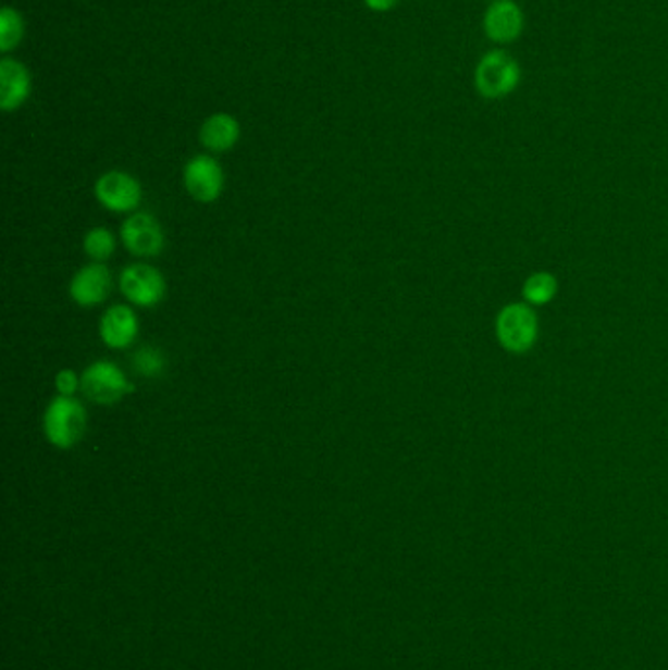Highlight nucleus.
<instances>
[{
	"mask_svg": "<svg viewBox=\"0 0 668 670\" xmlns=\"http://www.w3.org/2000/svg\"><path fill=\"white\" fill-rule=\"evenodd\" d=\"M537 324L535 315L525 306H508L498 318V337L506 349L525 351L535 342Z\"/></svg>",
	"mask_w": 668,
	"mask_h": 670,
	"instance_id": "9b49d317",
	"label": "nucleus"
},
{
	"mask_svg": "<svg viewBox=\"0 0 668 670\" xmlns=\"http://www.w3.org/2000/svg\"><path fill=\"white\" fill-rule=\"evenodd\" d=\"M87 425H89L87 408L71 396H55L46 408L41 420L46 439L55 449L63 451H70L83 442V437L87 434Z\"/></svg>",
	"mask_w": 668,
	"mask_h": 670,
	"instance_id": "f257e3e1",
	"label": "nucleus"
},
{
	"mask_svg": "<svg viewBox=\"0 0 668 670\" xmlns=\"http://www.w3.org/2000/svg\"><path fill=\"white\" fill-rule=\"evenodd\" d=\"M165 365L168 361L159 347L146 344L132 353V369L136 375L144 376V379H158L163 375Z\"/></svg>",
	"mask_w": 668,
	"mask_h": 670,
	"instance_id": "2eb2a0df",
	"label": "nucleus"
},
{
	"mask_svg": "<svg viewBox=\"0 0 668 670\" xmlns=\"http://www.w3.org/2000/svg\"><path fill=\"white\" fill-rule=\"evenodd\" d=\"M30 71L21 61H0V109L4 112L21 109L30 95Z\"/></svg>",
	"mask_w": 668,
	"mask_h": 670,
	"instance_id": "f8f14e48",
	"label": "nucleus"
},
{
	"mask_svg": "<svg viewBox=\"0 0 668 670\" xmlns=\"http://www.w3.org/2000/svg\"><path fill=\"white\" fill-rule=\"evenodd\" d=\"M521 67L508 51L492 50L474 70V89L482 99L500 100L520 87Z\"/></svg>",
	"mask_w": 668,
	"mask_h": 670,
	"instance_id": "f03ea898",
	"label": "nucleus"
},
{
	"mask_svg": "<svg viewBox=\"0 0 668 670\" xmlns=\"http://www.w3.org/2000/svg\"><path fill=\"white\" fill-rule=\"evenodd\" d=\"M95 198L114 214H134L141 204L144 190L138 178L126 171H109L95 183Z\"/></svg>",
	"mask_w": 668,
	"mask_h": 670,
	"instance_id": "423d86ee",
	"label": "nucleus"
},
{
	"mask_svg": "<svg viewBox=\"0 0 668 670\" xmlns=\"http://www.w3.org/2000/svg\"><path fill=\"white\" fill-rule=\"evenodd\" d=\"M81 393L95 405L114 406L134 393V385L122 367L109 359H99L83 371Z\"/></svg>",
	"mask_w": 668,
	"mask_h": 670,
	"instance_id": "7ed1b4c3",
	"label": "nucleus"
},
{
	"mask_svg": "<svg viewBox=\"0 0 668 670\" xmlns=\"http://www.w3.org/2000/svg\"><path fill=\"white\" fill-rule=\"evenodd\" d=\"M239 139V124L230 114H214L200 128V144L214 153L234 148Z\"/></svg>",
	"mask_w": 668,
	"mask_h": 670,
	"instance_id": "ddd939ff",
	"label": "nucleus"
},
{
	"mask_svg": "<svg viewBox=\"0 0 668 670\" xmlns=\"http://www.w3.org/2000/svg\"><path fill=\"white\" fill-rule=\"evenodd\" d=\"M523 293H525V298L531 300V302L543 305V302L549 300L551 296L555 295V281L549 275H533L525 283Z\"/></svg>",
	"mask_w": 668,
	"mask_h": 670,
	"instance_id": "f3484780",
	"label": "nucleus"
},
{
	"mask_svg": "<svg viewBox=\"0 0 668 670\" xmlns=\"http://www.w3.org/2000/svg\"><path fill=\"white\" fill-rule=\"evenodd\" d=\"M24 36V22L21 12L11 7H4L0 11V51L9 53L21 44Z\"/></svg>",
	"mask_w": 668,
	"mask_h": 670,
	"instance_id": "dca6fc26",
	"label": "nucleus"
},
{
	"mask_svg": "<svg viewBox=\"0 0 668 670\" xmlns=\"http://www.w3.org/2000/svg\"><path fill=\"white\" fill-rule=\"evenodd\" d=\"M183 185L188 197L202 204H212L224 193L226 175L224 169L212 156H195L183 171Z\"/></svg>",
	"mask_w": 668,
	"mask_h": 670,
	"instance_id": "0eeeda50",
	"label": "nucleus"
},
{
	"mask_svg": "<svg viewBox=\"0 0 668 670\" xmlns=\"http://www.w3.org/2000/svg\"><path fill=\"white\" fill-rule=\"evenodd\" d=\"M367 2V7L371 9V11L384 12L391 11L393 7L398 4V0H364Z\"/></svg>",
	"mask_w": 668,
	"mask_h": 670,
	"instance_id": "6ab92c4d",
	"label": "nucleus"
},
{
	"mask_svg": "<svg viewBox=\"0 0 668 670\" xmlns=\"http://www.w3.org/2000/svg\"><path fill=\"white\" fill-rule=\"evenodd\" d=\"M120 241L132 256L153 259L165 249V232L149 212H134L122 222Z\"/></svg>",
	"mask_w": 668,
	"mask_h": 670,
	"instance_id": "39448f33",
	"label": "nucleus"
},
{
	"mask_svg": "<svg viewBox=\"0 0 668 670\" xmlns=\"http://www.w3.org/2000/svg\"><path fill=\"white\" fill-rule=\"evenodd\" d=\"M53 383H55V390L60 396L75 398V395L81 390V375L73 369H61Z\"/></svg>",
	"mask_w": 668,
	"mask_h": 670,
	"instance_id": "a211bd4d",
	"label": "nucleus"
},
{
	"mask_svg": "<svg viewBox=\"0 0 668 670\" xmlns=\"http://www.w3.org/2000/svg\"><path fill=\"white\" fill-rule=\"evenodd\" d=\"M119 288L129 305L149 310L165 300L168 281L158 266L146 263V261H138V263H129L122 269L119 276Z\"/></svg>",
	"mask_w": 668,
	"mask_h": 670,
	"instance_id": "20e7f679",
	"label": "nucleus"
},
{
	"mask_svg": "<svg viewBox=\"0 0 668 670\" xmlns=\"http://www.w3.org/2000/svg\"><path fill=\"white\" fill-rule=\"evenodd\" d=\"M119 239L109 227L95 226L83 237V251L92 263H107L116 253Z\"/></svg>",
	"mask_w": 668,
	"mask_h": 670,
	"instance_id": "4468645a",
	"label": "nucleus"
},
{
	"mask_svg": "<svg viewBox=\"0 0 668 670\" xmlns=\"http://www.w3.org/2000/svg\"><path fill=\"white\" fill-rule=\"evenodd\" d=\"M99 334L109 349H129L138 342L139 318L136 310L128 305L109 306L100 315Z\"/></svg>",
	"mask_w": 668,
	"mask_h": 670,
	"instance_id": "1a4fd4ad",
	"label": "nucleus"
},
{
	"mask_svg": "<svg viewBox=\"0 0 668 670\" xmlns=\"http://www.w3.org/2000/svg\"><path fill=\"white\" fill-rule=\"evenodd\" d=\"M484 34L494 44H511L518 40L525 28V16L518 2L494 0L484 12Z\"/></svg>",
	"mask_w": 668,
	"mask_h": 670,
	"instance_id": "9d476101",
	"label": "nucleus"
},
{
	"mask_svg": "<svg viewBox=\"0 0 668 670\" xmlns=\"http://www.w3.org/2000/svg\"><path fill=\"white\" fill-rule=\"evenodd\" d=\"M114 276L107 263H92L81 266L70 283L71 300L81 308H95L104 305L112 295Z\"/></svg>",
	"mask_w": 668,
	"mask_h": 670,
	"instance_id": "6e6552de",
	"label": "nucleus"
}]
</instances>
